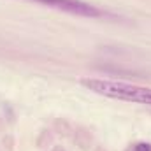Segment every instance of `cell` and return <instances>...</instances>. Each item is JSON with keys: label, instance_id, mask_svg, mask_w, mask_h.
Masks as SVG:
<instances>
[{"label": "cell", "instance_id": "2", "mask_svg": "<svg viewBox=\"0 0 151 151\" xmlns=\"http://www.w3.org/2000/svg\"><path fill=\"white\" fill-rule=\"evenodd\" d=\"M39 4H44L47 7H55L58 11H65L70 14H77V16H84V18H102L107 16V12H104L102 9L90 5L86 2L81 0H35Z\"/></svg>", "mask_w": 151, "mask_h": 151}, {"label": "cell", "instance_id": "3", "mask_svg": "<svg viewBox=\"0 0 151 151\" xmlns=\"http://www.w3.org/2000/svg\"><path fill=\"white\" fill-rule=\"evenodd\" d=\"M134 151H151V144H148V142H137L134 146Z\"/></svg>", "mask_w": 151, "mask_h": 151}, {"label": "cell", "instance_id": "1", "mask_svg": "<svg viewBox=\"0 0 151 151\" xmlns=\"http://www.w3.org/2000/svg\"><path fill=\"white\" fill-rule=\"evenodd\" d=\"M81 84L90 91L109 99L151 106V88L123 83V81H109V79H81Z\"/></svg>", "mask_w": 151, "mask_h": 151}]
</instances>
